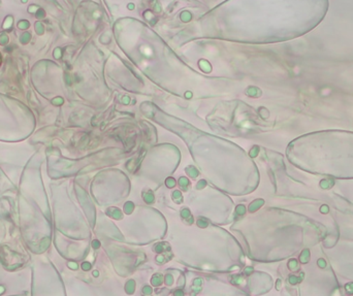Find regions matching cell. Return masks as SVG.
Masks as SVG:
<instances>
[{"mask_svg":"<svg viewBox=\"0 0 353 296\" xmlns=\"http://www.w3.org/2000/svg\"><path fill=\"white\" fill-rule=\"evenodd\" d=\"M49 244H50V240H49V238H44V240H42V242L40 243V248H41V250H44V249L48 248Z\"/></svg>","mask_w":353,"mask_h":296,"instance_id":"cell-1","label":"cell"},{"mask_svg":"<svg viewBox=\"0 0 353 296\" xmlns=\"http://www.w3.org/2000/svg\"><path fill=\"white\" fill-rule=\"evenodd\" d=\"M3 291H4V289H3V287H0V293H2Z\"/></svg>","mask_w":353,"mask_h":296,"instance_id":"cell-2","label":"cell"}]
</instances>
